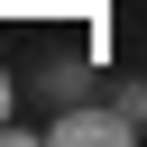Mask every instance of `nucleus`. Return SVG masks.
Segmentation results:
<instances>
[{
  "instance_id": "obj_2",
  "label": "nucleus",
  "mask_w": 147,
  "mask_h": 147,
  "mask_svg": "<svg viewBox=\"0 0 147 147\" xmlns=\"http://www.w3.org/2000/svg\"><path fill=\"white\" fill-rule=\"evenodd\" d=\"M0 129H9V74H0Z\"/></svg>"
},
{
  "instance_id": "obj_1",
  "label": "nucleus",
  "mask_w": 147,
  "mask_h": 147,
  "mask_svg": "<svg viewBox=\"0 0 147 147\" xmlns=\"http://www.w3.org/2000/svg\"><path fill=\"white\" fill-rule=\"evenodd\" d=\"M55 147H129V119H110V110H74V119H55Z\"/></svg>"
}]
</instances>
